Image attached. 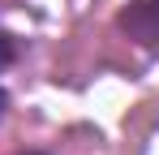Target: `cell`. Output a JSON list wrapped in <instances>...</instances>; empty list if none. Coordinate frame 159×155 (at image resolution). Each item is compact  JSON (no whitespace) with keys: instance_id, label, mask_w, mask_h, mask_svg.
<instances>
[{"instance_id":"cell-1","label":"cell","mask_w":159,"mask_h":155,"mask_svg":"<svg viewBox=\"0 0 159 155\" xmlns=\"http://www.w3.org/2000/svg\"><path fill=\"white\" fill-rule=\"evenodd\" d=\"M116 26H120V35L129 43L155 52L159 48V0H129L116 13Z\"/></svg>"},{"instance_id":"cell-2","label":"cell","mask_w":159,"mask_h":155,"mask_svg":"<svg viewBox=\"0 0 159 155\" xmlns=\"http://www.w3.org/2000/svg\"><path fill=\"white\" fill-rule=\"evenodd\" d=\"M13 56H17V48H13L9 30H0V69H9V65H13Z\"/></svg>"},{"instance_id":"cell-3","label":"cell","mask_w":159,"mask_h":155,"mask_svg":"<svg viewBox=\"0 0 159 155\" xmlns=\"http://www.w3.org/2000/svg\"><path fill=\"white\" fill-rule=\"evenodd\" d=\"M4 108H9V95H4V86H0V116H4Z\"/></svg>"},{"instance_id":"cell-4","label":"cell","mask_w":159,"mask_h":155,"mask_svg":"<svg viewBox=\"0 0 159 155\" xmlns=\"http://www.w3.org/2000/svg\"><path fill=\"white\" fill-rule=\"evenodd\" d=\"M26 155H43V151H26Z\"/></svg>"}]
</instances>
